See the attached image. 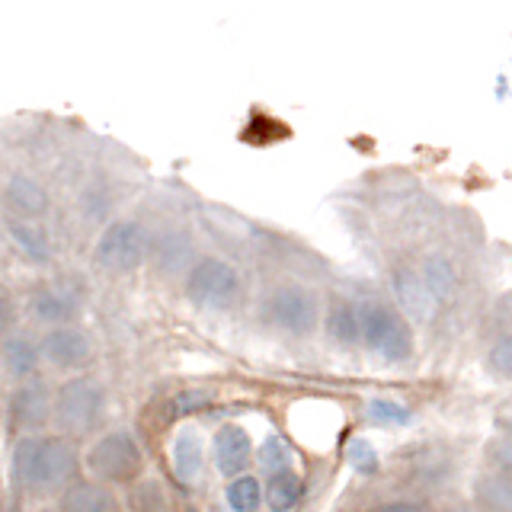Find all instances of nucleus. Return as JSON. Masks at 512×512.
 <instances>
[{"instance_id": "obj_6", "label": "nucleus", "mask_w": 512, "mask_h": 512, "mask_svg": "<svg viewBox=\"0 0 512 512\" xmlns=\"http://www.w3.org/2000/svg\"><path fill=\"white\" fill-rule=\"evenodd\" d=\"M148 244L151 237L138 221L132 218L109 221L100 231V237H96L93 263L106 272H132L148 260Z\"/></svg>"}, {"instance_id": "obj_29", "label": "nucleus", "mask_w": 512, "mask_h": 512, "mask_svg": "<svg viewBox=\"0 0 512 512\" xmlns=\"http://www.w3.org/2000/svg\"><path fill=\"white\" fill-rule=\"evenodd\" d=\"M487 368L493 375H500V378H509V368H512V340H509V333H503L500 340H496L487 352Z\"/></svg>"}, {"instance_id": "obj_13", "label": "nucleus", "mask_w": 512, "mask_h": 512, "mask_svg": "<svg viewBox=\"0 0 512 512\" xmlns=\"http://www.w3.org/2000/svg\"><path fill=\"white\" fill-rule=\"evenodd\" d=\"M212 452H215V464L224 477H240L247 474V468L253 464V442L250 432L244 426H221L212 439Z\"/></svg>"}, {"instance_id": "obj_8", "label": "nucleus", "mask_w": 512, "mask_h": 512, "mask_svg": "<svg viewBox=\"0 0 512 512\" xmlns=\"http://www.w3.org/2000/svg\"><path fill=\"white\" fill-rule=\"evenodd\" d=\"M48 423H52V388L42 378L16 384L7 400V426L13 436H39Z\"/></svg>"}, {"instance_id": "obj_9", "label": "nucleus", "mask_w": 512, "mask_h": 512, "mask_svg": "<svg viewBox=\"0 0 512 512\" xmlns=\"http://www.w3.org/2000/svg\"><path fill=\"white\" fill-rule=\"evenodd\" d=\"M42 359L58 368V372H84L93 362V340L87 330H80L74 324L68 327H52L42 336Z\"/></svg>"}, {"instance_id": "obj_4", "label": "nucleus", "mask_w": 512, "mask_h": 512, "mask_svg": "<svg viewBox=\"0 0 512 512\" xmlns=\"http://www.w3.org/2000/svg\"><path fill=\"white\" fill-rule=\"evenodd\" d=\"M84 464L96 484L132 487L144 474V452L128 429H112V432H103V436L90 445Z\"/></svg>"}, {"instance_id": "obj_28", "label": "nucleus", "mask_w": 512, "mask_h": 512, "mask_svg": "<svg viewBox=\"0 0 512 512\" xmlns=\"http://www.w3.org/2000/svg\"><path fill=\"white\" fill-rule=\"evenodd\" d=\"M346 461H349V468L356 471V474H375L378 471V464H381V458H378V452H375V445L368 442V439H352L349 445H346Z\"/></svg>"}, {"instance_id": "obj_23", "label": "nucleus", "mask_w": 512, "mask_h": 512, "mask_svg": "<svg viewBox=\"0 0 512 512\" xmlns=\"http://www.w3.org/2000/svg\"><path fill=\"white\" fill-rule=\"evenodd\" d=\"M224 509L228 512H260L263 506V484L260 477L253 474H240V477H231V484L224 487Z\"/></svg>"}, {"instance_id": "obj_32", "label": "nucleus", "mask_w": 512, "mask_h": 512, "mask_svg": "<svg viewBox=\"0 0 512 512\" xmlns=\"http://www.w3.org/2000/svg\"><path fill=\"white\" fill-rule=\"evenodd\" d=\"M368 512H426V506L416 503V500H391V503H381Z\"/></svg>"}, {"instance_id": "obj_21", "label": "nucleus", "mask_w": 512, "mask_h": 512, "mask_svg": "<svg viewBox=\"0 0 512 512\" xmlns=\"http://www.w3.org/2000/svg\"><path fill=\"white\" fill-rule=\"evenodd\" d=\"M477 512H509L512 509V487L509 471H487L477 480Z\"/></svg>"}, {"instance_id": "obj_20", "label": "nucleus", "mask_w": 512, "mask_h": 512, "mask_svg": "<svg viewBox=\"0 0 512 512\" xmlns=\"http://www.w3.org/2000/svg\"><path fill=\"white\" fill-rule=\"evenodd\" d=\"M324 330L336 346L359 343V311L349 298H330L324 311Z\"/></svg>"}, {"instance_id": "obj_36", "label": "nucleus", "mask_w": 512, "mask_h": 512, "mask_svg": "<svg viewBox=\"0 0 512 512\" xmlns=\"http://www.w3.org/2000/svg\"><path fill=\"white\" fill-rule=\"evenodd\" d=\"M208 512H228V509H224V506H212V509H208Z\"/></svg>"}, {"instance_id": "obj_15", "label": "nucleus", "mask_w": 512, "mask_h": 512, "mask_svg": "<svg viewBox=\"0 0 512 512\" xmlns=\"http://www.w3.org/2000/svg\"><path fill=\"white\" fill-rule=\"evenodd\" d=\"M391 288H394V298L400 304V311H404L407 317L420 320V324H426V320L436 317L439 304L432 301V295L426 292V285H423L420 272H416V269L397 266L391 272Z\"/></svg>"}, {"instance_id": "obj_19", "label": "nucleus", "mask_w": 512, "mask_h": 512, "mask_svg": "<svg viewBox=\"0 0 512 512\" xmlns=\"http://www.w3.org/2000/svg\"><path fill=\"white\" fill-rule=\"evenodd\" d=\"M148 256H154L160 272H180L186 263L192 266V237L183 228L160 231L157 240L148 244Z\"/></svg>"}, {"instance_id": "obj_35", "label": "nucleus", "mask_w": 512, "mask_h": 512, "mask_svg": "<svg viewBox=\"0 0 512 512\" xmlns=\"http://www.w3.org/2000/svg\"><path fill=\"white\" fill-rule=\"evenodd\" d=\"M39 512H61V509H55V506H45V509H39Z\"/></svg>"}, {"instance_id": "obj_3", "label": "nucleus", "mask_w": 512, "mask_h": 512, "mask_svg": "<svg viewBox=\"0 0 512 512\" xmlns=\"http://www.w3.org/2000/svg\"><path fill=\"white\" fill-rule=\"evenodd\" d=\"M359 311V343H365L368 352L391 365H404L413 359V330L407 317L384 301H362Z\"/></svg>"}, {"instance_id": "obj_33", "label": "nucleus", "mask_w": 512, "mask_h": 512, "mask_svg": "<svg viewBox=\"0 0 512 512\" xmlns=\"http://www.w3.org/2000/svg\"><path fill=\"white\" fill-rule=\"evenodd\" d=\"M10 327H13V304H10V295L0 288V340L10 333Z\"/></svg>"}, {"instance_id": "obj_26", "label": "nucleus", "mask_w": 512, "mask_h": 512, "mask_svg": "<svg viewBox=\"0 0 512 512\" xmlns=\"http://www.w3.org/2000/svg\"><path fill=\"white\" fill-rule=\"evenodd\" d=\"M448 471H452V461H448L439 448H432V452H426V455L416 452V461H410V477H416L426 487L442 484V480L448 477Z\"/></svg>"}, {"instance_id": "obj_27", "label": "nucleus", "mask_w": 512, "mask_h": 512, "mask_svg": "<svg viewBox=\"0 0 512 512\" xmlns=\"http://www.w3.org/2000/svg\"><path fill=\"white\" fill-rule=\"evenodd\" d=\"M128 506H132V512H167L170 509L167 493H164V487L157 484V480L135 484L132 496H128Z\"/></svg>"}, {"instance_id": "obj_34", "label": "nucleus", "mask_w": 512, "mask_h": 512, "mask_svg": "<svg viewBox=\"0 0 512 512\" xmlns=\"http://www.w3.org/2000/svg\"><path fill=\"white\" fill-rule=\"evenodd\" d=\"M445 512H477V509H471V506H452V509H445Z\"/></svg>"}, {"instance_id": "obj_17", "label": "nucleus", "mask_w": 512, "mask_h": 512, "mask_svg": "<svg viewBox=\"0 0 512 512\" xmlns=\"http://www.w3.org/2000/svg\"><path fill=\"white\" fill-rule=\"evenodd\" d=\"M416 272H420V279H423V285H426V292L432 295V301H436V304L455 301V295L461 292V272H458V266H455L452 256H445V253H429Z\"/></svg>"}, {"instance_id": "obj_14", "label": "nucleus", "mask_w": 512, "mask_h": 512, "mask_svg": "<svg viewBox=\"0 0 512 512\" xmlns=\"http://www.w3.org/2000/svg\"><path fill=\"white\" fill-rule=\"evenodd\" d=\"M4 234L10 247L20 253V260L29 266H48L52 263V237L39 221H20V218H4Z\"/></svg>"}, {"instance_id": "obj_24", "label": "nucleus", "mask_w": 512, "mask_h": 512, "mask_svg": "<svg viewBox=\"0 0 512 512\" xmlns=\"http://www.w3.org/2000/svg\"><path fill=\"white\" fill-rule=\"evenodd\" d=\"M365 420L375 423V426L397 429V426H407L413 420V407L400 404V400H394V397H372L365 404Z\"/></svg>"}, {"instance_id": "obj_1", "label": "nucleus", "mask_w": 512, "mask_h": 512, "mask_svg": "<svg viewBox=\"0 0 512 512\" xmlns=\"http://www.w3.org/2000/svg\"><path fill=\"white\" fill-rule=\"evenodd\" d=\"M80 471L77 448L61 436H23L10 452V484L26 500L64 493Z\"/></svg>"}, {"instance_id": "obj_31", "label": "nucleus", "mask_w": 512, "mask_h": 512, "mask_svg": "<svg viewBox=\"0 0 512 512\" xmlns=\"http://www.w3.org/2000/svg\"><path fill=\"white\" fill-rule=\"evenodd\" d=\"M487 458H490V471H509V439L500 436L490 448H487Z\"/></svg>"}, {"instance_id": "obj_22", "label": "nucleus", "mask_w": 512, "mask_h": 512, "mask_svg": "<svg viewBox=\"0 0 512 512\" xmlns=\"http://www.w3.org/2000/svg\"><path fill=\"white\" fill-rule=\"evenodd\" d=\"M301 477L295 471H282V474H272L266 477V487H263V503L272 512H292L301 503Z\"/></svg>"}, {"instance_id": "obj_25", "label": "nucleus", "mask_w": 512, "mask_h": 512, "mask_svg": "<svg viewBox=\"0 0 512 512\" xmlns=\"http://www.w3.org/2000/svg\"><path fill=\"white\" fill-rule=\"evenodd\" d=\"M292 461H295V452L282 436H266L263 445H260V452H256V464H260V471L266 477L292 471Z\"/></svg>"}, {"instance_id": "obj_12", "label": "nucleus", "mask_w": 512, "mask_h": 512, "mask_svg": "<svg viewBox=\"0 0 512 512\" xmlns=\"http://www.w3.org/2000/svg\"><path fill=\"white\" fill-rule=\"evenodd\" d=\"M0 365H4V372L16 381H32L39 378V368H42V349L39 343L32 340L29 333L23 330H10L4 340H0Z\"/></svg>"}, {"instance_id": "obj_7", "label": "nucleus", "mask_w": 512, "mask_h": 512, "mask_svg": "<svg viewBox=\"0 0 512 512\" xmlns=\"http://www.w3.org/2000/svg\"><path fill=\"white\" fill-rule=\"evenodd\" d=\"M266 317L288 336H311L320 324V304L308 285L282 282L266 298Z\"/></svg>"}, {"instance_id": "obj_5", "label": "nucleus", "mask_w": 512, "mask_h": 512, "mask_svg": "<svg viewBox=\"0 0 512 512\" xmlns=\"http://www.w3.org/2000/svg\"><path fill=\"white\" fill-rule=\"evenodd\" d=\"M183 292L202 311H231L240 298V272L218 256H199L186 269Z\"/></svg>"}, {"instance_id": "obj_18", "label": "nucleus", "mask_w": 512, "mask_h": 512, "mask_svg": "<svg viewBox=\"0 0 512 512\" xmlns=\"http://www.w3.org/2000/svg\"><path fill=\"white\" fill-rule=\"evenodd\" d=\"M61 512H122L119 496L112 487L96 484V480H74V484L61 493Z\"/></svg>"}, {"instance_id": "obj_16", "label": "nucleus", "mask_w": 512, "mask_h": 512, "mask_svg": "<svg viewBox=\"0 0 512 512\" xmlns=\"http://www.w3.org/2000/svg\"><path fill=\"white\" fill-rule=\"evenodd\" d=\"M170 461H173V474L180 477V484L192 487L202 477V471H205V442H202L196 426H183L173 436Z\"/></svg>"}, {"instance_id": "obj_10", "label": "nucleus", "mask_w": 512, "mask_h": 512, "mask_svg": "<svg viewBox=\"0 0 512 512\" xmlns=\"http://www.w3.org/2000/svg\"><path fill=\"white\" fill-rule=\"evenodd\" d=\"M29 304V314L52 327H68L74 324V317L80 314V295L71 292L68 285L61 282H45V285H36L26 298Z\"/></svg>"}, {"instance_id": "obj_30", "label": "nucleus", "mask_w": 512, "mask_h": 512, "mask_svg": "<svg viewBox=\"0 0 512 512\" xmlns=\"http://www.w3.org/2000/svg\"><path fill=\"white\" fill-rule=\"evenodd\" d=\"M208 404H212V394H208V391H183V394H176V400H173V413L186 416V413H196V410H202Z\"/></svg>"}, {"instance_id": "obj_11", "label": "nucleus", "mask_w": 512, "mask_h": 512, "mask_svg": "<svg viewBox=\"0 0 512 512\" xmlns=\"http://www.w3.org/2000/svg\"><path fill=\"white\" fill-rule=\"evenodd\" d=\"M0 199H4L7 218H20V221H39L52 208V192L29 173H13L4 183Z\"/></svg>"}, {"instance_id": "obj_2", "label": "nucleus", "mask_w": 512, "mask_h": 512, "mask_svg": "<svg viewBox=\"0 0 512 512\" xmlns=\"http://www.w3.org/2000/svg\"><path fill=\"white\" fill-rule=\"evenodd\" d=\"M106 413V391L90 375H74L52 391V423L61 439L93 436Z\"/></svg>"}]
</instances>
